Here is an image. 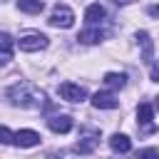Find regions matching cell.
I'll use <instances>...</instances> for the list:
<instances>
[{
  "instance_id": "cell-22",
  "label": "cell",
  "mask_w": 159,
  "mask_h": 159,
  "mask_svg": "<svg viewBox=\"0 0 159 159\" xmlns=\"http://www.w3.org/2000/svg\"><path fill=\"white\" fill-rule=\"evenodd\" d=\"M157 109H159V97H157Z\"/></svg>"
},
{
  "instance_id": "cell-5",
  "label": "cell",
  "mask_w": 159,
  "mask_h": 159,
  "mask_svg": "<svg viewBox=\"0 0 159 159\" xmlns=\"http://www.w3.org/2000/svg\"><path fill=\"white\" fill-rule=\"evenodd\" d=\"M57 92H60V97L67 99V102H82V99L87 97V89L80 87V84H72V82H62Z\"/></svg>"
},
{
  "instance_id": "cell-1",
  "label": "cell",
  "mask_w": 159,
  "mask_h": 159,
  "mask_svg": "<svg viewBox=\"0 0 159 159\" xmlns=\"http://www.w3.org/2000/svg\"><path fill=\"white\" fill-rule=\"evenodd\" d=\"M7 97L15 107H22V109H37V107H45L47 104V97L40 87H35L32 82H17L7 89Z\"/></svg>"
},
{
  "instance_id": "cell-3",
  "label": "cell",
  "mask_w": 159,
  "mask_h": 159,
  "mask_svg": "<svg viewBox=\"0 0 159 159\" xmlns=\"http://www.w3.org/2000/svg\"><path fill=\"white\" fill-rule=\"evenodd\" d=\"M47 22H50L52 27H72L75 12H72L67 5H55V10H52V15H50Z\"/></svg>"
},
{
  "instance_id": "cell-10",
  "label": "cell",
  "mask_w": 159,
  "mask_h": 159,
  "mask_svg": "<svg viewBox=\"0 0 159 159\" xmlns=\"http://www.w3.org/2000/svg\"><path fill=\"white\" fill-rule=\"evenodd\" d=\"M104 17H107V10H104L99 2H94V5H89V7L84 10V20H87V25H99Z\"/></svg>"
},
{
  "instance_id": "cell-17",
  "label": "cell",
  "mask_w": 159,
  "mask_h": 159,
  "mask_svg": "<svg viewBox=\"0 0 159 159\" xmlns=\"http://www.w3.org/2000/svg\"><path fill=\"white\" fill-rule=\"evenodd\" d=\"M0 144H15V134L2 124H0Z\"/></svg>"
},
{
  "instance_id": "cell-2",
  "label": "cell",
  "mask_w": 159,
  "mask_h": 159,
  "mask_svg": "<svg viewBox=\"0 0 159 159\" xmlns=\"http://www.w3.org/2000/svg\"><path fill=\"white\" fill-rule=\"evenodd\" d=\"M17 45H20L22 52H37V50H45L50 42H47V37L42 32H27V35H22L17 40Z\"/></svg>"
},
{
  "instance_id": "cell-7",
  "label": "cell",
  "mask_w": 159,
  "mask_h": 159,
  "mask_svg": "<svg viewBox=\"0 0 159 159\" xmlns=\"http://www.w3.org/2000/svg\"><path fill=\"white\" fill-rule=\"evenodd\" d=\"M72 117L70 114H52L50 119H47V127L55 132V134H67L70 129H72Z\"/></svg>"
},
{
  "instance_id": "cell-4",
  "label": "cell",
  "mask_w": 159,
  "mask_h": 159,
  "mask_svg": "<svg viewBox=\"0 0 159 159\" xmlns=\"http://www.w3.org/2000/svg\"><path fill=\"white\" fill-rule=\"evenodd\" d=\"M97 144H99V129H84V132L80 134L77 152H80V154H92Z\"/></svg>"
},
{
  "instance_id": "cell-21",
  "label": "cell",
  "mask_w": 159,
  "mask_h": 159,
  "mask_svg": "<svg viewBox=\"0 0 159 159\" xmlns=\"http://www.w3.org/2000/svg\"><path fill=\"white\" fill-rule=\"evenodd\" d=\"M117 5H127V2H132V0H114Z\"/></svg>"
},
{
  "instance_id": "cell-12",
  "label": "cell",
  "mask_w": 159,
  "mask_h": 159,
  "mask_svg": "<svg viewBox=\"0 0 159 159\" xmlns=\"http://www.w3.org/2000/svg\"><path fill=\"white\" fill-rule=\"evenodd\" d=\"M104 37H107V32L99 30V27H89V30H82V32L77 35V40L84 42V45H94V42H99V40H104Z\"/></svg>"
},
{
  "instance_id": "cell-15",
  "label": "cell",
  "mask_w": 159,
  "mask_h": 159,
  "mask_svg": "<svg viewBox=\"0 0 159 159\" xmlns=\"http://www.w3.org/2000/svg\"><path fill=\"white\" fill-rule=\"evenodd\" d=\"M102 82H104V87H109V89H119V87L127 84V75H124V72H107Z\"/></svg>"
},
{
  "instance_id": "cell-20",
  "label": "cell",
  "mask_w": 159,
  "mask_h": 159,
  "mask_svg": "<svg viewBox=\"0 0 159 159\" xmlns=\"http://www.w3.org/2000/svg\"><path fill=\"white\" fill-rule=\"evenodd\" d=\"M149 12H152V15H159V5H157V7H152Z\"/></svg>"
},
{
  "instance_id": "cell-6",
  "label": "cell",
  "mask_w": 159,
  "mask_h": 159,
  "mask_svg": "<svg viewBox=\"0 0 159 159\" xmlns=\"http://www.w3.org/2000/svg\"><path fill=\"white\" fill-rule=\"evenodd\" d=\"M152 117H154V107H152L149 102H142V104L137 107V122H139V127H142V132H144V134L154 132Z\"/></svg>"
},
{
  "instance_id": "cell-11",
  "label": "cell",
  "mask_w": 159,
  "mask_h": 159,
  "mask_svg": "<svg viewBox=\"0 0 159 159\" xmlns=\"http://www.w3.org/2000/svg\"><path fill=\"white\" fill-rule=\"evenodd\" d=\"M109 147H112V152H117V154H127V152L132 149V139H129L127 134H112V137H109Z\"/></svg>"
},
{
  "instance_id": "cell-14",
  "label": "cell",
  "mask_w": 159,
  "mask_h": 159,
  "mask_svg": "<svg viewBox=\"0 0 159 159\" xmlns=\"http://www.w3.org/2000/svg\"><path fill=\"white\" fill-rule=\"evenodd\" d=\"M137 42L142 45V60L144 62H152V37H149V32L139 30L137 32Z\"/></svg>"
},
{
  "instance_id": "cell-19",
  "label": "cell",
  "mask_w": 159,
  "mask_h": 159,
  "mask_svg": "<svg viewBox=\"0 0 159 159\" xmlns=\"http://www.w3.org/2000/svg\"><path fill=\"white\" fill-rule=\"evenodd\" d=\"M152 80H154V82H159V60L152 65Z\"/></svg>"
},
{
  "instance_id": "cell-16",
  "label": "cell",
  "mask_w": 159,
  "mask_h": 159,
  "mask_svg": "<svg viewBox=\"0 0 159 159\" xmlns=\"http://www.w3.org/2000/svg\"><path fill=\"white\" fill-rule=\"evenodd\" d=\"M17 7L22 10V12H30V15H37V12H42V0H17Z\"/></svg>"
},
{
  "instance_id": "cell-18",
  "label": "cell",
  "mask_w": 159,
  "mask_h": 159,
  "mask_svg": "<svg viewBox=\"0 0 159 159\" xmlns=\"http://www.w3.org/2000/svg\"><path fill=\"white\" fill-rule=\"evenodd\" d=\"M137 159H159V149H154V147H149V149H142V152L137 154Z\"/></svg>"
},
{
  "instance_id": "cell-8",
  "label": "cell",
  "mask_w": 159,
  "mask_h": 159,
  "mask_svg": "<svg viewBox=\"0 0 159 159\" xmlns=\"http://www.w3.org/2000/svg\"><path fill=\"white\" fill-rule=\"evenodd\" d=\"M92 104H94L97 109H117V107H119V99H117L112 92H97V94L92 97Z\"/></svg>"
},
{
  "instance_id": "cell-13",
  "label": "cell",
  "mask_w": 159,
  "mask_h": 159,
  "mask_svg": "<svg viewBox=\"0 0 159 159\" xmlns=\"http://www.w3.org/2000/svg\"><path fill=\"white\" fill-rule=\"evenodd\" d=\"M12 47H15L12 37H10L7 32H0V65H5V62L12 57Z\"/></svg>"
},
{
  "instance_id": "cell-9",
  "label": "cell",
  "mask_w": 159,
  "mask_h": 159,
  "mask_svg": "<svg viewBox=\"0 0 159 159\" xmlns=\"http://www.w3.org/2000/svg\"><path fill=\"white\" fill-rule=\"evenodd\" d=\"M15 144L17 147H37L40 134L35 129H20V132H15Z\"/></svg>"
}]
</instances>
